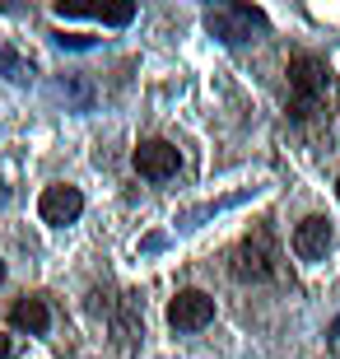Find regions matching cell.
Returning <instances> with one entry per match:
<instances>
[{
    "label": "cell",
    "mask_w": 340,
    "mask_h": 359,
    "mask_svg": "<svg viewBox=\"0 0 340 359\" xmlns=\"http://www.w3.org/2000/svg\"><path fill=\"white\" fill-rule=\"evenodd\" d=\"M331 248V224L322 219V215H308L299 229H294V257H303V262H322Z\"/></svg>",
    "instance_id": "cell-7"
},
{
    "label": "cell",
    "mask_w": 340,
    "mask_h": 359,
    "mask_svg": "<svg viewBox=\"0 0 340 359\" xmlns=\"http://www.w3.org/2000/svg\"><path fill=\"white\" fill-rule=\"evenodd\" d=\"M289 93H294L289 112H294L299 121L317 117V112L327 107V98L336 93V80H331L327 61H317V56H294V61H289Z\"/></svg>",
    "instance_id": "cell-1"
},
{
    "label": "cell",
    "mask_w": 340,
    "mask_h": 359,
    "mask_svg": "<svg viewBox=\"0 0 340 359\" xmlns=\"http://www.w3.org/2000/svg\"><path fill=\"white\" fill-rule=\"evenodd\" d=\"M56 14H93L103 24H131L135 5H112V10H98V5H56Z\"/></svg>",
    "instance_id": "cell-9"
},
{
    "label": "cell",
    "mask_w": 340,
    "mask_h": 359,
    "mask_svg": "<svg viewBox=\"0 0 340 359\" xmlns=\"http://www.w3.org/2000/svg\"><path fill=\"white\" fill-rule=\"evenodd\" d=\"M10 322L19 327V332H28V336H42L47 327H52V308L42 304V299H19V304L10 308Z\"/></svg>",
    "instance_id": "cell-8"
},
{
    "label": "cell",
    "mask_w": 340,
    "mask_h": 359,
    "mask_svg": "<svg viewBox=\"0 0 340 359\" xmlns=\"http://www.w3.org/2000/svg\"><path fill=\"white\" fill-rule=\"evenodd\" d=\"M280 271V248H275L271 229H252L233 252V276L238 280H275Z\"/></svg>",
    "instance_id": "cell-2"
},
{
    "label": "cell",
    "mask_w": 340,
    "mask_h": 359,
    "mask_svg": "<svg viewBox=\"0 0 340 359\" xmlns=\"http://www.w3.org/2000/svg\"><path fill=\"white\" fill-rule=\"evenodd\" d=\"M177 168H182L177 145H168V140H140V149H135V173L140 177L168 182V177H177Z\"/></svg>",
    "instance_id": "cell-5"
},
{
    "label": "cell",
    "mask_w": 340,
    "mask_h": 359,
    "mask_svg": "<svg viewBox=\"0 0 340 359\" xmlns=\"http://www.w3.org/2000/svg\"><path fill=\"white\" fill-rule=\"evenodd\" d=\"M0 359H10V336H0Z\"/></svg>",
    "instance_id": "cell-11"
},
{
    "label": "cell",
    "mask_w": 340,
    "mask_h": 359,
    "mask_svg": "<svg viewBox=\"0 0 340 359\" xmlns=\"http://www.w3.org/2000/svg\"><path fill=\"white\" fill-rule=\"evenodd\" d=\"M0 280H5V262H0Z\"/></svg>",
    "instance_id": "cell-13"
},
{
    "label": "cell",
    "mask_w": 340,
    "mask_h": 359,
    "mask_svg": "<svg viewBox=\"0 0 340 359\" xmlns=\"http://www.w3.org/2000/svg\"><path fill=\"white\" fill-rule=\"evenodd\" d=\"M336 196H340V182H336Z\"/></svg>",
    "instance_id": "cell-14"
},
{
    "label": "cell",
    "mask_w": 340,
    "mask_h": 359,
    "mask_svg": "<svg viewBox=\"0 0 340 359\" xmlns=\"http://www.w3.org/2000/svg\"><path fill=\"white\" fill-rule=\"evenodd\" d=\"M38 215L47 219V224H75L79 215H84V196H79V187H66V182H56V187H47L38 196Z\"/></svg>",
    "instance_id": "cell-6"
},
{
    "label": "cell",
    "mask_w": 340,
    "mask_h": 359,
    "mask_svg": "<svg viewBox=\"0 0 340 359\" xmlns=\"http://www.w3.org/2000/svg\"><path fill=\"white\" fill-rule=\"evenodd\" d=\"M205 28L224 42H252V33H266V14L257 5H215L205 14Z\"/></svg>",
    "instance_id": "cell-3"
},
{
    "label": "cell",
    "mask_w": 340,
    "mask_h": 359,
    "mask_svg": "<svg viewBox=\"0 0 340 359\" xmlns=\"http://www.w3.org/2000/svg\"><path fill=\"white\" fill-rule=\"evenodd\" d=\"M0 75H5V80H14V84H24V80H33V66H28L19 52H10V47L0 42Z\"/></svg>",
    "instance_id": "cell-10"
},
{
    "label": "cell",
    "mask_w": 340,
    "mask_h": 359,
    "mask_svg": "<svg viewBox=\"0 0 340 359\" xmlns=\"http://www.w3.org/2000/svg\"><path fill=\"white\" fill-rule=\"evenodd\" d=\"M331 332H336V336H340V318H336V327H331Z\"/></svg>",
    "instance_id": "cell-12"
},
{
    "label": "cell",
    "mask_w": 340,
    "mask_h": 359,
    "mask_svg": "<svg viewBox=\"0 0 340 359\" xmlns=\"http://www.w3.org/2000/svg\"><path fill=\"white\" fill-rule=\"evenodd\" d=\"M215 322V299L205 290H182L168 304V327L172 332H200Z\"/></svg>",
    "instance_id": "cell-4"
}]
</instances>
